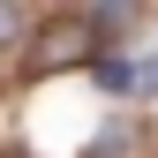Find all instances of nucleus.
<instances>
[{
    "label": "nucleus",
    "instance_id": "nucleus-3",
    "mask_svg": "<svg viewBox=\"0 0 158 158\" xmlns=\"http://www.w3.org/2000/svg\"><path fill=\"white\" fill-rule=\"evenodd\" d=\"M15 38H23V8H8V0H0V45H15Z\"/></svg>",
    "mask_w": 158,
    "mask_h": 158
},
{
    "label": "nucleus",
    "instance_id": "nucleus-1",
    "mask_svg": "<svg viewBox=\"0 0 158 158\" xmlns=\"http://www.w3.org/2000/svg\"><path fill=\"white\" fill-rule=\"evenodd\" d=\"M90 45H98V30L83 23V15H68V23H45V38H38V60H53V68H68V60H83Z\"/></svg>",
    "mask_w": 158,
    "mask_h": 158
},
{
    "label": "nucleus",
    "instance_id": "nucleus-4",
    "mask_svg": "<svg viewBox=\"0 0 158 158\" xmlns=\"http://www.w3.org/2000/svg\"><path fill=\"white\" fill-rule=\"evenodd\" d=\"M135 83H143V90H158V60H143V68H135Z\"/></svg>",
    "mask_w": 158,
    "mask_h": 158
},
{
    "label": "nucleus",
    "instance_id": "nucleus-2",
    "mask_svg": "<svg viewBox=\"0 0 158 158\" xmlns=\"http://www.w3.org/2000/svg\"><path fill=\"white\" fill-rule=\"evenodd\" d=\"M98 83H106V90H135V68L128 60H98Z\"/></svg>",
    "mask_w": 158,
    "mask_h": 158
}]
</instances>
